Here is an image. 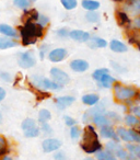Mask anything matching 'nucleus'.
Listing matches in <instances>:
<instances>
[{
  "instance_id": "f257e3e1",
  "label": "nucleus",
  "mask_w": 140,
  "mask_h": 160,
  "mask_svg": "<svg viewBox=\"0 0 140 160\" xmlns=\"http://www.w3.org/2000/svg\"><path fill=\"white\" fill-rule=\"evenodd\" d=\"M113 90L114 98L117 102L133 105V103L140 101V89L133 87V86L123 85V83L116 81L113 86Z\"/></svg>"
},
{
  "instance_id": "f03ea898",
  "label": "nucleus",
  "mask_w": 140,
  "mask_h": 160,
  "mask_svg": "<svg viewBox=\"0 0 140 160\" xmlns=\"http://www.w3.org/2000/svg\"><path fill=\"white\" fill-rule=\"evenodd\" d=\"M80 147L87 153H96L102 149V144L96 131L92 125H87L82 134V138L80 142Z\"/></svg>"
},
{
  "instance_id": "7ed1b4c3",
  "label": "nucleus",
  "mask_w": 140,
  "mask_h": 160,
  "mask_svg": "<svg viewBox=\"0 0 140 160\" xmlns=\"http://www.w3.org/2000/svg\"><path fill=\"white\" fill-rule=\"evenodd\" d=\"M21 38H22V44L24 46L31 44H35L44 34V28L41 24L35 22L25 23L24 27H20Z\"/></svg>"
},
{
  "instance_id": "20e7f679",
  "label": "nucleus",
  "mask_w": 140,
  "mask_h": 160,
  "mask_svg": "<svg viewBox=\"0 0 140 160\" xmlns=\"http://www.w3.org/2000/svg\"><path fill=\"white\" fill-rule=\"evenodd\" d=\"M22 129L24 132V136L29 138L37 137L40 135V128L36 125V122L33 118H27L22 122Z\"/></svg>"
},
{
  "instance_id": "39448f33",
  "label": "nucleus",
  "mask_w": 140,
  "mask_h": 160,
  "mask_svg": "<svg viewBox=\"0 0 140 160\" xmlns=\"http://www.w3.org/2000/svg\"><path fill=\"white\" fill-rule=\"evenodd\" d=\"M51 76L53 77L54 81L57 82L58 85H60V86L67 85V83H69V81H70V77H69L68 73L65 72L61 69L56 68V67L51 69Z\"/></svg>"
},
{
  "instance_id": "423d86ee",
  "label": "nucleus",
  "mask_w": 140,
  "mask_h": 160,
  "mask_svg": "<svg viewBox=\"0 0 140 160\" xmlns=\"http://www.w3.org/2000/svg\"><path fill=\"white\" fill-rule=\"evenodd\" d=\"M34 83L37 86L41 89H53V90H59L62 86L58 85L55 81L47 79V78H42V77H35L34 78Z\"/></svg>"
},
{
  "instance_id": "0eeeda50",
  "label": "nucleus",
  "mask_w": 140,
  "mask_h": 160,
  "mask_svg": "<svg viewBox=\"0 0 140 160\" xmlns=\"http://www.w3.org/2000/svg\"><path fill=\"white\" fill-rule=\"evenodd\" d=\"M36 64V59L34 57V54L32 51L22 53L19 57V65L22 68H31Z\"/></svg>"
},
{
  "instance_id": "6e6552de",
  "label": "nucleus",
  "mask_w": 140,
  "mask_h": 160,
  "mask_svg": "<svg viewBox=\"0 0 140 160\" xmlns=\"http://www.w3.org/2000/svg\"><path fill=\"white\" fill-rule=\"evenodd\" d=\"M115 18L116 22L120 28L125 30H128L131 28V19L129 18V16L123 10H116L115 12Z\"/></svg>"
},
{
  "instance_id": "1a4fd4ad",
  "label": "nucleus",
  "mask_w": 140,
  "mask_h": 160,
  "mask_svg": "<svg viewBox=\"0 0 140 160\" xmlns=\"http://www.w3.org/2000/svg\"><path fill=\"white\" fill-rule=\"evenodd\" d=\"M100 134L103 138H106V139H112L114 142H120V138L118 136L117 132L112 127V125H106V126L101 127Z\"/></svg>"
},
{
  "instance_id": "9d476101",
  "label": "nucleus",
  "mask_w": 140,
  "mask_h": 160,
  "mask_svg": "<svg viewBox=\"0 0 140 160\" xmlns=\"http://www.w3.org/2000/svg\"><path fill=\"white\" fill-rule=\"evenodd\" d=\"M42 147L44 152H53L61 147V142L56 138H47L42 142Z\"/></svg>"
},
{
  "instance_id": "9b49d317",
  "label": "nucleus",
  "mask_w": 140,
  "mask_h": 160,
  "mask_svg": "<svg viewBox=\"0 0 140 160\" xmlns=\"http://www.w3.org/2000/svg\"><path fill=\"white\" fill-rule=\"evenodd\" d=\"M105 113V108L103 104H96L95 107H92L90 110H88L87 112L83 115V121L84 122H90L92 121V118L96 115H100V114H104Z\"/></svg>"
},
{
  "instance_id": "f8f14e48",
  "label": "nucleus",
  "mask_w": 140,
  "mask_h": 160,
  "mask_svg": "<svg viewBox=\"0 0 140 160\" xmlns=\"http://www.w3.org/2000/svg\"><path fill=\"white\" fill-rule=\"evenodd\" d=\"M68 56V52L65 48H55L48 54V58L53 62H59L66 59Z\"/></svg>"
},
{
  "instance_id": "ddd939ff",
  "label": "nucleus",
  "mask_w": 140,
  "mask_h": 160,
  "mask_svg": "<svg viewBox=\"0 0 140 160\" xmlns=\"http://www.w3.org/2000/svg\"><path fill=\"white\" fill-rule=\"evenodd\" d=\"M69 38L77 42H89L91 36L89 32L82 31V30H74V31H70Z\"/></svg>"
},
{
  "instance_id": "4468645a",
  "label": "nucleus",
  "mask_w": 140,
  "mask_h": 160,
  "mask_svg": "<svg viewBox=\"0 0 140 160\" xmlns=\"http://www.w3.org/2000/svg\"><path fill=\"white\" fill-rule=\"evenodd\" d=\"M118 136L119 138L123 140V142H135V138H133V129H127L126 127H123L119 126L117 129Z\"/></svg>"
},
{
  "instance_id": "2eb2a0df",
  "label": "nucleus",
  "mask_w": 140,
  "mask_h": 160,
  "mask_svg": "<svg viewBox=\"0 0 140 160\" xmlns=\"http://www.w3.org/2000/svg\"><path fill=\"white\" fill-rule=\"evenodd\" d=\"M75 101H76V98H75V97L65 96V97H59V98L56 99L55 103L59 110H65L68 107H70Z\"/></svg>"
},
{
  "instance_id": "dca6fc26",
  "label": "nucleus",
  "mask_w": 140,
  "mask_h": 160,
  "mask_svg": "<svg viewBox=\"0 0 140 160\" xmlns=\"http://www.w3.org/2000/svg\"><path fill=\"white\" fill-rule=\"evenodd\" d=\"M70 68L76 72H84L89 69V62L84 59H75L70 62Z\"/></svg>"
},
{
  "instance_id": "f3484780",
  "label": "nucleus",
  "mask_w": 140,
  "mask_h": 160,
  "mask_svg": "<svg viewBox=\"0 0 140 160\" xmlns=\"http://www.w3.org/2000/svg\"><path fill=\"white\" fill-rule=\"evenodd\" d=\"M109 48H111L112 52L114 53H126L128 51V46H127L125 43L120 42L118 40H112L109 44Z\"/></svg>"
},
{
  "instance_id": "a211bd4d",
  "label": "nucleus",
  "mask_w": 140,
  "mask_h": 160,
  "mask_svg": "<svg viewBox=\"0 0 140 160\" xmlns=\"http://www.w3.org/2000/svg\"><path fill=\"white\" fill-rule=\"evenodd\" d=\"M38 18H40L38 12L36 11L35 9H31V10H25L22 18H21V20L24 23H30V22H35V21H37Z\"/></svg>"
},
{
  "instance_id": "6ab92c4d",
  "label": "nucleus",
  "mask_w": 140,
  "mask_h": 160,
  "mask_svg": "<svg viewBox=\"0 0 140 160\" xmlns=\"http://www.w3.org/2000/svg\"><path fill=\"white\" fill-rule=\"evenodd\" d=\"M83 104L89 105V107H93V105H96L99 102H100V97L98 94L94 93H89V94H84V96L81 98Z\"/></svg>"
},
{
  "instance_id": "aec40b11",
  "label": "nucleus",
  "mask_w": 140,
  "mask_h": 160,
  "mask_svg": "<svg viewBox=\"0 0 140 160\" xmlns=\"http://www.w3.org/2000/svg\"><path fill=\"white\" fill-rule=\"evenodd\" d=\"M116 82V79L114 77H112L109 73H106L102 77V79L99 81L101 87L105 88V89H112L114 86V83Z\"/></svg>"
},
{
  "instance_id": "412c9836",
  "label": "nucleus",
  "mask_w": 140,
  "mask_h": 160,
  "mask_svg": "<svg viewBox=\"0 0 140 160\" xmlns=\"http://www.w3.org/2000/svg\"><path fill=\"white\" fill-rule=\"evenodd\" d=\"M91 122L94 123V124H95L96 126H99V127H103V126H106V125H111L112 124L111 120H109L106 115H104V114H100V115L94 116V118H92Z\"/></svg>"
},
{
  "instance_id": "4be33fe9",
  "label": "nucleus",
  "mask_w": 140,
  "mask_h": 160,
  "mask_svg": "<svg viewBox=\"0 0 140 160\" xmlns=\"http://www.w3.org/2000/svg\"><path fill=\"white\" fill-rule=\"evenodd\" d=\"M90 43H89V46L91 48H105L107 46V42L104 40V38H98V36H93V38H90Z\"/></svg>"
},
{
  "instance_id": "5701e85b",
  "label": "nucleus",
  "mask_w": 140,
  "mask_h": 160,
  "mask_svg": "<svg viewBox=\"0 0 140 160\" xmlns=\"http://www.w3.org/2000/svg\"><path fill=\"white\" fill-rule=\"evenodd\" d=\"M83 9H85L87 11H95L100 8V2L96 0H82L81 2Z\"/></svg>"
},
{
  "instance_id": "b1692460",
  "label": "nucleus",
  "mask_w": 140,
  "mask_h": 160,
  "mask_svg": "<svg viewBox=\"0 0 140 160\" xmlns=\"http://www.w3.org/2000/svg\"><path fill=\"white\" fill-rule=\"evenodd\" d=\"M125 124L131 128H136L138 125H140V118H137L135 114H127L125 116Z\"/></svg>"
},
{
  "instance_id": "393cba45",
  "label": "nucleus",
  "mask_w": 140,
  "mask_h": 160,
  "mask_svg": "<svg viewBox=\"0 0 140 160\" xmlns=\"http://www.w3.org/2000/svg\"><path fill=\"white\" fill-rule=\"evenodd\" d=\"M30 90L35 94V98L37 99L38 101L45 100V99H48L49 97H51V93H48V92H46V91H42V90L38 89V88L34 87L33 85H30Z\"/></svg>"
},
{
  "instance_id": "a878e982",
  "label": "nucleus",
  "mask_w": 140,
  "mask_h": 160,
  "mask_svg": "<svg viewBox=\"0 0 140 160\" xmlns=\"http://www.w3.org/2000/svg\"><path fill=\"white\" fill-rule=\"evenodd\" d=\"M126 149L129 153L133 155L138 160H140V144H135V142H127Z\"/></svg>"
},
{
  "instance_id": "bb28decb",
  "label": "nucleus",
  "mask_w": 140,
  "mask_h": 160,
  "mask_svg": "<svg viewBox=\"0 0 140 160\" xmlns=\"http://www.w3.org/2000/svg\"><path fill=\"white\" fill-rule=\"evenodd\" d=\"M16 46H18V43L16 41L9 38H0V49H7Z\"/></svg>"
},
{
  "instance_id": "cd10ccee",
  "label": "nucleus",
  "mask_w": 140,
  "mask_h": 160,
  "mask_svg": "<svg viewBox=\"0 0 140 160\" xmlns=\"http://www.w3.org/2000/svg\"><path fill=\"white\" fill-rule=\"evenodd\" d=\"M0 33L6 36H9V38H16L17 36V31L8 24H0Z\"/></svg>"
},
{
  "instance_id": "c85d7f7f",
  "label": "nucleus",
  "mask_w": 140,
  "mask_h": 160,
  "mask_svg": "<svg viewBox=\"0 0 140 160\" xmlns=\"http://www.w3.org/2000/svg\"><path fill=\"white\" fill-rule=\"evenodd\" d=\"M96 160H117V157L107 150H100L95 153Z\"/></svg>"
},
{
  "instance_id": "c756f323",
  "label": "nucleus",
  "mask_w": 140,
  "mask_h": 160,
  "mask_svg": "<svg viewBox=\"0 0 140 160\" xmlns=\"http://www.w3.org/2000/svg\"><path fill=\"white\" fill-rule=\"evenodd\" d=\"M105 147H106V150L109 151V152H112L113 155H116V152H117V151L119 150L120 148H123V146L119 144V142H114V140L106 142Z\"/></svg>"
},
{
  "instance_id": "7c9ffc66",
  "label": "nucleus",
  "mask_w": 140,
  "mask_h": 160,
  "mask_svg": "<svg viewBox=\"0 0 140 160\" xmlns=\"http://www.w3.org/2000/svg\"><path fill=\"white\" fill-rule=\"evenodd\" d=\"M127 7L131 13H140V0H128Z\"/></svg>"
},
{
  "instance_id": "2f4dec72",
  "label": "nucleus",
  "mask_w": 140,
  "mask_h": 160,
  "mask_svg": "<svg viewBox=\"0 0 140 160\" xmlns=\"http://www.w3.org/2000/svg\"><path fill=\"white\" fill-rule=\"evenodd\" d=\"M111 71H109V68H100V69H96V70L93 71V73H92V78H93L95 81H100L101 79H102V77L104 75H106V73H109Z\"/></svg>"
},
{
  "instance_id": "473e14b6",
  "label": "nucleus",
  "mask_w": 140,
  "mask_h": 160,
  "mask_svg": "<svg viewBox=\"0 0 140 160\" xmlns=\"http://www.w3.org/2000/svg\"><path fill=\"white\" fill-rule=\"evenodd\" d=\"M51 118V114L48 110L43 109V110H41L40 113H38V121H40L41 123H46L47 121H49Z\"/></svg>"
},
{
  "instance_id": "72a5a7b5",
  "label": "nucleus",
  "mask_w": 140,
  "mask_h": 160,
  "mask_svg": "<svg viewBox=\"0 0 140 160\" xmlns=\"http://www.w3.org/2000/svg\"><path fill=\"white\" fill-rule=\"evenodd\" d=\"M85 19L91 23H96L100 21V14L96 11H88L85 13Z\"/></svg>"
},
{
  "instance_id": "f704fd0d",
  "label": "nucleus",
  "mask_w": 140,
  "mask_h": 160,
  "mask_svg": "<svg viewBox=\"0 0 140 160\" xmlns=\"http://www.w3.org/2000/svg\"><path fill=\"white\" fill-rule=\"evenodd\" d=\"M61 1V5L64 6L65 9L67 10H72L77 7L78 2H77V0H60Z\"/></svg>"
},
{
  "instance_id": "c9c22d12",
  "label": "nucleus",
  "mask_w": 140,
  "mask_h": 160,
  "mask_svg": "<svg viewBox=\"0 0 140 160\" xmlns=\"http://www.w3.org/2000/svg\"><path fill=\"white\" fill-rule=\"evenodd\" d=\"M8 151H9V148H8L7 140H6L2 136H0V157L5 156Z\"/></svg>"
},
{
  "instance_id": "e433bc0d",
  "label": "nucleus",
  "mask_w": 140,
  "mask_h": 160,
  "mask_svg": "<svg viewBox=\"0 0 140 160\" xmlns=\"http://www.w3.org/2000/svg\"><path fill=\"white\" fill-rule=\"evenodd\" d=\"M14 6L20 9H27L30 7V2L27 0H14L13 1Z\"/></svg>"
},
{
  "instance_id": "4c0bfd02",
  "label": "nucleus",
  "mask_w": 140,
  "mask_h": 160,
  "mask_svg": "<svg viewBox=\"0 0 140 160\" xmlns=\"http://www.w3.org/2000/svg\"><path fill=\"white\" fill-rule=\"evenodd\" d=\"M81 135V132H80V128H79L78 126H72L71 128H70V137L72 138V139H78L79 137H80Z\"/></svg>"
},
{
  "instance_id": "58836bf2",
  "label": "nucleus",
  "mask_w": 140,
  "mask_h": 160,
  "mask_svg": "<svg viewBox=\"0 0 140 160\" xmlns=\"http://www.w3.org/2000/svg\"><path fill=\"white\" fill-rule=\"evenodd\" d=\"M64 120H65V124H66L67 126H69V127H72V126H75V125L77 124L76 120H75L74 118H71V116L66 115L64 118Z\"/></svg>"
},
{
  "instance_id": "ea45409f",
  "label": "nucleus",
  "mask_w": 140,
  "mask_h": 160,
  "mask_svg": "<svg viewBox=\"0 0 140 160\" xmlns=\"http://www.w3.org/2000/svg\"><path fill=\"white\" fill-rule=\"evenodd\" d=\"M41 128H42V131L44 132L45 134H47V135H51V134L53 133V128H51L47 123H42V124H41Z\"/></svg>"
},
{
  "instance_id": "a19ab883",
  "label": "nucleus",
  "mask_w": 140,
  "mask_h": 160,
  "mask_svg": "<svg viewBox=\"0 0 140 160\" xmlns=\"http://www.w3.org/2000/svg\"><path fill=\"white\" fill-rule=\"evenodd\" d=\"M37 23L42 25L43 28H45L49 23V19L45 16H40V18H38V20H37Z\"/></svg>"
},
{
  "instance_id": "79ce46f5",
  "label": "nucleus",
  "mask_w": 140,
  "mask_h": 160,
  "mask_svg": "<svg viewBox=\"0 0 140 160\" xmlns=\"http://www.w3.org/2000/svg\"><path fill=\"white\" fill-rule=\"evenodd\" d=\"M106 116L109 118V120H114V122H117V121H120V116L118 115L117 113H115V112H109ZM111 122H112V121H111Z\"/></svg>"
},
{
  "instance_id": "37998d69",
  "label": "nucleus",
  "mask_w": 140,
  "mask_h": 160,
  "mask_svg": "<svg viewBox=\"0 0 140 160\" xmlns=\"http://www.w3.org/2000/svg\"><path fill=\"white\" fill-rule=\"evenodd\" d=\"M54 158H55V160H68V158L66 157V153H65L64 151H58V152H56Z\"/></svg>"
},
{
  "instance_id": "c03bdc74",
  "label": "nucleus",
  "mask_w": 140,
  "mask_h": 160,
  "mask_svg": "<svg viewBox=\"0 0 140 160\" xmlns=\"http://www.w3.org/2000/svg\"><path fill=\"white\" fill-rule=\"evenodd\" d=\"M69 33H70V32H69L67 29H65V28L59 29L57 31V35L60 36V38H67V36H69Z\"/></svg>"
},
{
  "instance_id": "a18cd8bd",
  "label": "nucleus",
  "mask_w": 140,
  "mask_h": 160,
  "mask_svg": "<svg viewBox=\"0 0 140 160\" xmlns=\"http://www.w3.org/2000/svg\"><path fill=\"white\" fill-rule=\"evenodd\" d=\"M130 111L133 112V114H135L137 118H140V105H136V107L130 108Z\"/></svg>"
},
{
  "instance_id": "49530a36",
  "label": "nucleus",
  "mask_w": 140,
  "mask_h": 160,
  "mask_svg": "<svg viewBox=\"0 0 140 160\" xmlns=\"http://www.w3.org/2000/svg\"><path fill=\"white\" fill-rule=\"evenodd\" d=\"M133 25H135V28L137 30H139L140 31V16L137 17V18L133 20Z\"/></svg>"
},
{
  "instance_id": "de8ad7c7",
  "label": "nucleus",
  "mask_w": 140,
  "mask_h": 160,
  "mask_svg": "<svg viewBox=\"0 0 140 160\" xmlns=\"http://www.w3.org/2000/svg\"><path fill=\"white\" fill-rule=\"evenodd\" d=\"M0 77L2 78L5 81H9L10 80V75L8 72H0Z\"/></svg>"
},
{
  "instance_id": "09e8293b",
  "label": "nucleus",
  "mask_w": 140,
  "mask_h": 160,
  "mask_svg": "<svg viewBox=\"0 0 140 160\" xmlns=\"http://www.w3.org/2000/svg\"><path fill=\"white\" fill-rule=\"evenodd\" d=\"M6 98V90L0 87V102Z\"/></svg>"
},
{
  "instance_id": "8fccbe9b",
  "label": "nucleus",
  "mask_w": 140,
  "mask_h": 160,
  "mask_svg": "<svg viewBox=\"0 0 140 160\" xmlns=\"http://www.w3.org/2000/svg\"><path fill=\"white\" fill-rule=\"evenodd\" d=\"M133 129H135V131L137 132V133H138V134H139V135H140V125H138V126L136 127V128H133Z\"/></svg>"
},
{
  "instance_id": "3c124183",
  "label": "nucleus",
  "mask_w": 140,
  "mask_h": 160,
  "mask_svg": "<svg viewBox=\"0 0 140 160\" xmlns=\"http://www.w3.org/2000/svg\"><path fill=\"white\" fill-rule=\"evenodd\" d=\"M113 1H115V2H124L125 0H113Z\"/></svg>"
},
{
  "instance_id": "603ef678",
  "label": "nucleus",
  "mask_w": 140,
  "mask_h": 160,
  "mask_svg": "<svg viewBox=\"0 0 140 160\" xmlns=\"http://www.w3.org/2000/svg\"><path fill=\"white\" fill-rule=\"evenodd\" d=\"M1 160H12V159L10 157H5L3 159H1Z\"/></svg>"
},
{
  "instance_id": "864d4df0",
  "label": "nucleus",
  "mask_w": 140,
  "mask_h": 160,
  "mask_svg": "<svg viewBox=\"0 0 140 160\" xmlns=\"http://www.w3.org/2000/svg\"><path fill=\"white\" fill-rule=\"evenodd\" d=\"M84 160H95V159H93V158H85Z\"/></svg>"
},
{
  "instance_id": "5fc2aeb1",
  "label": "nucleus",
  "mask_w": 140,
  "mask_h": 160,
  "mask_svg": "<svg viewBox=\"0 0 140 160\" xmlns=\"http://www.w3.org/2000/svg\"><path fill=\"white\" fill-rule=\"evenodd\" d=\"M31 1H35V0H31Z\"/></svg>"
}]
</instances>
